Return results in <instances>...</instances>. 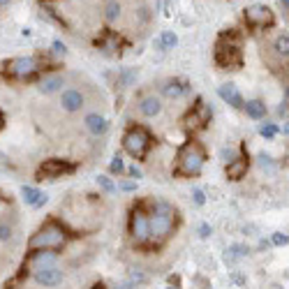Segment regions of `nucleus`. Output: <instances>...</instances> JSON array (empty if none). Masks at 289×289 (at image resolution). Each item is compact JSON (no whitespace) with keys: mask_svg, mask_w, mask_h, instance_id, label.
Wrapping results in <instances>:
<instances>
[{"mask_svg":"<svg viewBox=\"0 0 289 289\" xmlns=\"http://www.w3.org/2000/svg\"><path fill=\"white\" fill-rule=\"evenodd\" d=\"M148 224H150V245L160 247L171 238L174 229L178 224V210L174 208L169 201L164 199H155L150 204V213H148Z\"/></svg>","mask_w":289,"mask_h":289,"instance_id":"obj_1","label":"nucleus"},{"mask_svg":"<svg viewBox=\"0 0 289 289\" xmlns=\"http://www.w3.org/2000/svg\"><path fill=\"white\" fill-rule=\"evenodd\" d=\"M72 238V234L67 232L65 224H61L58 220H47L33 236L28 238V252L35 250H61L67 245V241Z\"/></svg>","mask_w":289,"mask_h":289,"instance_id":"obj_2","label":"nucleus"},{"mask_svg":"<svg viewBox=\"0 0 289 289\" xmlns=\"http://www.w3.org/2000/svg\"><path fill=\"white\" fill-rule=\"evenodd\" d=\"M206 164V150L199 141L190 139L178 148L176 153V176H185V178H195L201 174Z\"/></svg>","mask_w":289,"mask_h":289,"instance_id":"obj_3","label":"nucleus"},{"mask_svg":"<svg viewBox=\"0 0 289 289\" xmlns=\"http://www.w3.org/2000/svg\"><path fill=\"white\" fill-rule=\"evenodd\" d=\"M215 63H218L222 70H241L243 67V51H241V37L238 33L229 30V33H222L215 42L213 49Z\"/></svg>","mask_w":289,"mask_h":289,"instance_id":"obj_4","label":"nucleus"},{"mask_svg":"<svg viewBox=\"0 0 289 289\" xmlns=\"http://www.w3.org/2000/svg\"><path fill=\"white\" fill-rule=\"evenodd\" d=\"M123 148L127 155L134 160H146L148 150L153 148V134L146 130L144 125H132L130 130L123 134Z\"/></svg>","mask_w":289,"mask_h":289,"instance_id":"obj_5","label":"nucleus"},{"mask_svg":"<svg viewBox=\"0 0 289 289\" xmlns=\"http://www.w3.org/2000/svg\"><path fill=\"white\" fill-rule=\"evenodd\" d=\"M40 70H42V61H37V58H33V56L10 58V61H5V65H3V74H5L7 79H19V81L33 79Z\"/></svg>","mask_w":289,"mask_h":289,"instance_id":"obj_6","label":"nucleus"},{"mask_svg":"<svg viewBox=\"0 0 289 289\" xmlns=\"http://www.w3.org/2000/svg\"><path fill=\"white\" fill-rule=\"evenodd\" d=\"M127 229H130V236L137 245H148L150 241V224H148V210L144 208V204H137L134 208L130 210V222H127Z\"/></svg>","mask_w":289,"mask_h":289,"instance_id":"obj_7","label":"nucleus"},{"mask_svg":"<svg viewBox=\"0 0 289 289\" xmlns=\"http://www.w3.org/2000/svg\"><path fill=\"white\" fill-rule=\"evenodd\" d=\"M76 171V164L70 162V160H61V158H51V160H44L37 169V181H56V178L65 176V174H74Z\"/></svg>","mask_w":289,"mask_h":289,"instance_id":"obj_8","label":"nucleus"},{"mask_svg":"<svg viewBox=\"0 0 289 289\" xmlns=\"http://www.w3.org/2000/svg\"><path fill=\"white\" fill-rule=\"evenodd\" d=\"M245 24L250 26V28H255V30H266V28H271V26L275 24V16H273V12H271V7H266V5H250V7H245Z\"/></svg>","mask_w":289,"mask_h":289,"instance_id":"obj_9","label":"nucleus"},{"mask_svg":"<svg viewBox=\"0 0 289 289\" xmlns=\"http://www.w3.org/2000/svg\"><path fill=\"white\" fill-rule=\"evenodd\" d=\"M26 268L30 273L35 271H42V268H51V266H58V252L56 250H35V252H28V257L24 259Z\"/></svg>","mask_w":289,"mask_h":289,"instance_id":"obj_10","label":"nucleus"},{"mask_svg":"<svg viewBox=\"0 0 289 289\" xmlns=\"http://www.w3.org/2000/svg\"><path fill=\"white\" fill-rule=\"evenodd\" d=\"M210 116H213V111H210L208 104H204V100H197L195 107H192L190 111H187V116L183 118V125H185L187 130H199L206 123H210Z\"/></svg>","mask_w":289,"mask_h":289,"instance_id":"obj_11","label":"nucleus"},{"mask_svg":"<svg viewBox=\"0 0 289 289\" xmlns=\"http://www.w3.org/2000/svg\"><path fill=\"white\" fill-rule=\"evenodd\" d=\"M247 169H250V158H247L245 146H241V155L232 158L227 164V178L229 181H241V178H245Z\"/></svg>","mask_w":289,"mask_h":289,"instance_id":"obj_12","label":"nucleus"},{"mask_svg":"<svg viewBox=\"0 0 289 289\" xmlns=\"http://www.w3.org/2000/svg\"><path fill=\"white\" fill-rule=\"evenodd\" d=\"M95 47L100 49V51L109 53V56H118V53L123 51V40L118 37L113 30H104V35L100 40H95Z\"/></svg>","mask_w":289,"mask_h":289,"instance_id":"obj_13","label":"nucleus"},{"mask_svg":"<svg viewBox=\"0 0 289 289\" xmlns=\"http://www.w3.org/2000/svg\"><path fill=\"white\" fill-rule=\"evenodd\" d=\"M35 282L42 284V287H58L63 282V271L58 266H51V268H42L33 273Z\"/></svg>","mask_w":289,"mask_h":289,"instance_id":"obj_14","label":"nucleus"},{"mask_svg":"<svg viewBox=\"0 0 289 289\" xmlns=\"http://www.w3.org/2000/svg\"><path fill=\"white\" fill-rule=\"evenodd\" d=\"M84 104H86L84 93H81V90H74V88L65 90V93H63V98H61V107L65 109V111H70V113L81 111V107H84Z\"/></svg>","mask_w":289,"mask_h":289,"instance_id":"obj_15","label":"nucleus"},{"mask_svg":"<svg viewBox=\"0 0 289 289\" xmlns=\"http://www.w3.org/2000/svg\"><path fill=\"white\" fill-rule=\"evenodd\" d=\"M190 93V84L183 79H169L167 84L162 86V95L169 100H181L183 95Z\"/></svg>","mask_w":289,"mask_h":289,"instance_id":"obj_16","label":"nucleus"},{"mask_svg":"<svg viewBox=\"0 0 289 289\" xmlns=\"http://www.w3.org/2000/svg\"><path fill=\"white\" fill-rule=\"evenodd\" d=\"M218 95H220V98H222L227 104H232L234 109H243V104H245V102H243V95L238 93V88H236L234 84H222V86L218 88Z\"/></svg>","mask_w":289,"mask_h":289,"instance_id":"obj_17","label":"nucleus"},{"mask_svg":"<svg viewBox=\"0 0 289 289\" xmlns=\"http://www.w3.org/2000/svg\"><path fill=\"white\" fill-rule=\"evenodd\" d=\"M84 125L93 137H102L104 132L109 130V121L104 116H100V113H88V116L84 118Z\"/></svg>","mask_w":289,"mask_h":289,"instance_id":"obj_18","label":"nucleus"},{"mask_svg":"<svg viewBox=\"0 0 289 289\" xmlns=\"http://www.w3.org/2000/svg\"><path fill=\"white\" fill-rule=\"evenodd\" d=\"M160 111H162V100H160L158 95H148V98H144L139 102V113H141V116L155 118Z\"/></svg>","mask_w":289,"mask_h":289,"instance_id":"obj_19","label":"nucleus"},{"mask_svg":"<svg viewBox=\"0 0 289 289\" xmlns=\"http://www.w3.org/2000/svg\"><path fill=\"white\" fill-rule=\"evenodd\" d=\"M65 86V79H63L61 74H51V76H44L42 81H40V93L44 95H53L58 93V90Z\"/></svg>","mask_w":289,"mask_h":289,"instance_id":"obj_20","label":"nucleus"},{"mask_svg":"<svg viewBox=\"0 0 289 289\" xmlns=\"http://www.w3.org/2000/svg\"><path fill=\"white\" fill-rule=\"evenodd\" d=\"M243 109H245V113L252 118V121H261V118H266V104L261 102V100H250V102L243 104Z\"/></svg>","mask_w":289,"mask_h":289,"instance_id":"obj_21","label":"nucleus"},{"mask_svg":"<svg viewBox=\"0 0 289 289\" xmlns=\"http://www.w3.org/2000/svg\"><path fill=\"white\" fill-rule=\"evenodd\" d=\"M176 44H178V37H176V35H174L171 30H164V33L153 42V47H158L160 51H169V49H174Z\"/></svg>","mask_w":289,"mask_h":289,"instance_id":"obj_22","label":"nucleus"},{"mask_svg":"<svg viewBox=\"0 0 289 289\" xmlns=\"http://www.w3.org/2000/svg\"><path fill=\"white\" fill-rule=\"evenodd\" d=\"M247 245H243V243H236V245H232L227 250V255H224V259H227V264H234L236 259H243V257H247Z\"/></svg>","mask_w":289,"mask_h":289,"instance_id":"obj_23","label":"nucleus"},{"mask_svg":"<svg viewBox=\"0 0 289 289\" xmlns=\"http://www.w3.org/2000/svg\"><path fill=\"white\" fill-rule=\"evenodd\" d=\"M21 195H24V201H26V204L35 208V204H37V199L42 197V192H40L37 187H33V185H24V187H21Z\"/></svg>","mask_w":289,"mask_h":289,"instance_id":"obj_24","label":"nucleus"},{"mask_svg":"<svg viewBox=\"0 0 289 289\" xmlns=\"http://www.w3.org/2000/svg\"><path fill=\"white\" fill-rule=\"evenodd\" d=\"M104 16H107L109 24L118 21V16H121V5H118V0H109V3H107V10H104Z\"/></svg>","mask_w":289,"mask_h":289,"instance_id":"obj_25","label":"nucleus"},{"mask_svg":"<svg viewBox=\"0 0 289 289\" xmlns=\"http://www.w3.org/2000/svg\"><path fill=\"white\" fill-rule=\"evenodd\" d=\"M275 51H278L280 56L287 58V53H289V35H287V33L280 35V37L275 40Z\"/></svg>","mask_w":289,"mask_h":289,"instance_id":"obj_26","label":"nucleus"},{"mask_svg":"<svg viewBox=\"0 0 289 289\" xmlns=\"http://www.w3.org/2000/svg\"><path fill=\"white\" fill-rule=\"evenodd\" d=\"M98 185L102 187L104 192H109V195H113V192H116V183H113L111 178H107V176H98Z\"/></svg>","mask_w":289,"mask_h":289,"instance_id":"obj_27","label":"nucleus"},{"mask_svg":"<svg viewBox=\"0 0 289 289\" xmlns=\"http://www.w3.org/2000/svg\"><path fill=\"white\" fill-rule=\"evenodd\" d=\"M109 171H111V174H123V171H125V162H123L121 155H116V158L111 160V164H109Z\"/></svg>","mask_w":289,"mask_h":289,"instance_id":"obj_28","label":"nucleus"},{"mask_svg":"<svg viewBox=\"0 0 289 289\" xmlns=\"http://www.w3.org/2000/svg\"><path fill=\"white\" fill-rule=\"evenodd\" d=\"M259 134L264 137V139H273V137L278 134V127L271 125V123H266V125H261V127H259Z\"/></svg>","mask_w":289,"mask_h":289,"instance_id":"obj_29","label":"nucleus"},{"mask_svg":"<svg viewBox=\"0 0 289 289\" xmlns=\"http://www.w3.org/2000/svg\"><path fill=\"white\" fill-rule=\"evenodd\" d=\"M12 238V227L7 222H0V241H10Z\"/></svg>","mask_w":289,"mask_h":289,"instance_id":"obj_30","label":"nucleus"},{"mask_svg":"<svg viewBox=\"0 0 289 289\" xmlns=\"http://www.w3.org/2000/svg\"><path fill=\"white\" fill-rule=\"evenodd\" d=\"M134 76H137V72H134V70L123 72V76H121V86H130L132 81H134Z\"/></svg>","mask_w":289,"mask_h":289,"instance_id":"obj_31","label":"nucleus"},{"mask_svg":"<svg viewBox=\"0 0 289 289\" xmlns=\"http://www.w3.org/2000/svg\"><path fill=\"white\" fill-rule=\"evenodd\" d=\"M127 280H132L134 284H141V282H146V275L141 273V271H132L130 278H127Z\"/></svg>","mask_w":289,"mask_h":289,"instance_id":"obj_32","label":"nucleus"},{"mask_svg":"<svg viewBox=\"0 0 289 289\" xmlns=\"http://www.w3.org/2000/svg\"><path fill=\"white\" fill-rule=\"evenodd\" d=\"M210 234H213V227H210L208 222H204V224H199V236L201 238H208Z\"/></svg>","mask_w":289,"mask_h":289,"instance_id":"obj_33","label":"nucleus"},{"mask_svg":"<svg viewBox=\"0 0 289 289\" xmlns=\"http://www.w3.org/2000/svg\"><path fill=\"white\" fill-rule=\"evenodd\" d=\"M192 197H195V204H197V206H204V204H206L204 190H195V192H192Z\"/></svg>","mask_w":289,"mask_h":289,"instance_id":"obj_34","label":"nucleus"},{"mask_svg":"<svg viewBox=\"0 0 289 289\" xmlns=\"http://www.w3.org/2000/svg\"><path fill=\"white\" fill-rule=\"evenodd\" d=\"M259 167H261V169H271V167H273V160H271L268 155L261 153V155H259Z\"/></svg>","mask_w":289,"mask_h":289,"instance_id":"obj_35","label":"nucleus"},{"mask_svg":"<svg viewBox=\"0 0 289 289\" xmlns=\"http://www.w3.org/2000/svg\"><path fill=\"white\" fill-rule=\"evenodd\" d=\"M273 245H287V234H273Z\"/></svg>","mask_w":289,"mask_h":289,"instance_id":"obj_36","label":"nucleus"},{"mask_svg":"<svg viewBox=\"0 0 289 289\" xmlns=\"http://www.w3.org/2000/svg\"><path fill=\"white\" fill-rule=\"evenodd\" d=\"M118 187H121L123 192H134L137 190V181H125V183H121Z\"/></svg>","mask_w":289,"mask_h":289,"instance_id":"obj_37","label":"nucleus"},{"mask_svg":"<svg viewBox=\"0 0 289 289\" xmlns=\"http://www.w3.org/2000/svg\"><path fill=\"white\" fill-rule=\"evenodd\" d=\"M125 171H127V174H130V176H132V178H134V181H139V178H141V169H139V167H137V164H132V167H127V169H125Z\"/></svg>","mask_w":289,"mask_h":289,"instance_id":"obj_38","label":"nucleus"},{"mask_svg":"<svg viewBox=\"0 0 289 289\" xmlns=\"http://www.w3.org/2000/svg\"><path fill=\"white\" fill-rule=\"evenodd\" d=\"M113 289H137V284L132 282V280H123V282H116Z\"/></svg>","mask_w":289,"mask_h":289,"instance_id":"obj_39","label":"nucleus"},{"mask_svg":"<svg viewBox=\"0 0 289 289\" xmlns=\"http://www.w3.org/2000/svg\"><path fill=\"white\" fill-rule=\"evenodd\" d=\"M53 51H56V53H63V56H65V44H63L61 40H53Z\"/></svg>","mask_w":289,"mask_h":289,"instance_id":"obj_40","label":"nucleus"},{"mask_svg":"<svg viewBox=\"0 0 289 289\" xmlns=\"http://www.w3.org/2000/svg\"><path fill=\"white\" fill-rule=\"evenodd\" d=\"M47 201H49V197L42 192V197H40V199H37V204H35V208H42V206L47 204Z\"/></svg>","mask_w":289,"mask_h":289,"instance_id":"obj_41","label":"nucleus"},{"mask_svg":"<svg viewBox=\"0 0 289 289\" xmlns=\"http://www.w3.org/2000/svg\"><path fill=\"white\" fill-rule=\"evenodd\" d=\"M278 3H280V7H282V10H284V12H287V10H289V0H278Z\"/></svg>","mask_w":289,"mask_h":289,"instance_id":"obj_42","label":"nucleus"},{"mask_svg":"<svg viewBox=\"0 0 289 289\" xmlns=\"http://www.w3.org/2000/svg\"><path fill=\"white\" fill-rule=\"evenodd\" d=\"M90 289H107V287H104V282H95Z\"/></svg>","mask_w":289,"mask_h":289,"instance_id":"obj_43","label":"nucleus"},{"mask_svg":"<svg viewBox=\"0 0 289 289\" xmlns=\"http://www.w3.org/2000/svg\"><path fill=\"white\" fill-rule=\"evenodd\" d=\"M5 127V116H3V111H0V130Z\"/></svg>","mask_w":289,"mask_h":289,"instance_id":"obj_44","label":"nucleus"},{"mask_svg":"<svg viewBox=\"0 0 289 289\" xmlns=\"http://www.w3.org/2000/svg\"><path fill=\"white\" fill-rule=\"evenodd\" d=\"M7 3H10V0H0V7H3V5H7Z\"/></svg>","mask_w":289,"mask_h":289,"instance_id":"obj_45","label":"nucleus"},{"mask_svg":"<svg viewBox=\"0 0 289 289\" xmlns=\"http://www.w3.org/2000/svg\"><path fill=\"white\" fill-rule=\"evenodd\" d=\"M167 289H178V287H171V284H169V287H167Z\"/></svg>","mask_w":289,"mask_h":289,"instance_id":"obj_46","label":"nucleus"}]
</instances>
